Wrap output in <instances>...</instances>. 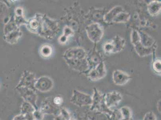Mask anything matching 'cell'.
Instances as JSON below:
<instances>
[{
	"label": "cell",
	"mask_w": 161,
	"mask_h": 120,
	"mask_svg": "<svg viewBox=\"0 0 161 120\" xmlns=\"http://www.w3.org/2000/svg\"><path fill=\"white\" fill-rule=\"evenodd\" d=\"M157 109L159 113H161V99H159L157 103Z\"/></svg>",
	"instance_id": "obj_27"
},
{
	"label": "cell",
	"mask_w": 161,
	"mask_h": 120,
	"mask_svg": "<svg viewBox=\"0 0 161 120\" xmlns=\"http://www.w3.org/2000/svg\"><path fill=\"white\" fill-rule=\"evenodd\" d=\"M87 60L90 66V69L94 68L103 61L102 56L100 53L96 50L95 47L91 52L90 55L87 57Z\"/></svg>",
	"instance_id": "obj_12"
},
{
	"label": "cell",
	"mask_w": 161,
	"mask_h": 120,
	"mask_svg": "<svg viewBox=\"0 0 161 120\" xmlns=\"http://www.w3.org/2000/svg\"><path fill=\"white\" fill-rule=\"evenodd\" d=\"M161 60H154L153 63V68L154 71L158 74H161Z\"/></svg>",
	"instance_id": "obj_22"
},
{
	"label": "cell",
	"mask_w": 161,
	"mask_h": 120,
	"mask_svg": "<svg viewBox=\"0 0 161 120\" xmlns=\"http://www.w3.org/2000/svg\"><path fill=\"white\" fill-rule=\"evenodd\" d=\"M131 77L121 70H116L113 73L112 80L114 84L118 86H124L131 79Z\"/></svg>",
	"instance_id": "obj_10"
},
{
	"label": "cell",
	"mask_w": 161,
	"mask_h": 120,
	"mask_svg": "<svg viewBox=\"0 0 161 120\" xmlns=\"http://www.w3.org/2000/svg\"><path fill=\"white\" fill-rule=\"evenodd\" d=\"M124 11L123 8L121 6H116L114 7L105 14L103 17V20L105 22L110 23L112 22L113 20L116 16L121 12Z\"/></svg>",
	"instance_id": "obj_14"
},
{
	"label": "cell",
	"mask_w": 161,
	"mask_h": 120,
	"mask_svg": "<svg viewBox=\"0 0 161 120\" xmlns=\"http://www.w3.org/2000/svg\"><path fill=\"white\" fill-rule=\"evenodd\" d=\"M161 9V3L158 1H153L147 5V11L152 16H156L160 14Z\"/></svg>",
	"instance_id": "obj_16"
},
{
	"label": "cell",
	"mask_w": 161,
	"mask_h": 120,
	"mask_svg": "<svg viewBox=\"0 0 161 120\" xmlns=\"http://www.w3.org/2000/svg\"><path fill=\"white\" fill-rule=\"evenodd\" d=\"M92 96L88 94L77 90H73L70 98V102L76 106L83 107L90 106L92 103Z\"/></svg>",
	"instance_id": "obj_2"
},
{
	"label": "cell",
	"mask_w": 161,
	"mask_h": 120,
	"mask_svg": "<svg viewBox=\"0 0 161 120\" xmlns=\"http://www.w3.org/2000/svg\"><path fill=\"white\" fill-rule=\"evenodd\" d=\"M119 120H132V119H126V118H120Z\"/></svg>",
	"instance_id": "obj_28"
},
{
	"label": "cell",
	"mask_w": 161,
	"mask_h": 120,
	"mask_svg": "<svg viewBox=\"0 0 161 120\" xmlns=\"http://www.w3.org/2000/svg\"><path fill=\"white\" fill-rule=\"evenodd\" d=\"M51 48L49 46H45L41 50L42 55L45 57L49 56L51 54Z\"/></svg>",
	"instance_id": "obj_24"
},
{
	"label": "cell",
	"mask_w": 161,
	"mask_h": 120,
	"mask_svg": "<svg viewBox=\"0 0 161 120\" xmlns=\"http://www.w3.org/2000/svg\"><path fill=\"white\" fill-rule=\"evenodd\" d=\"M12 120H28L27 115L22 114L15 116Z\"/></svg>",
	"instance_id": "obj_26"
},
{
	"label": "cell",
	"mask_w": 161,
	"mask_h": 120,
	"mask_svg": "<svg viewBox=\"0 0 161 120\" xmlns=\"http://www.w3.org/2000/svg\"><path fill=\"white\" fill-rule=\"evenodd\" d=\"M44 114L39 109H36L32 114L33 120H43Z\"/></svg>",
	"instance_id": "obj_21"
},
{
	"label": "cell",
	"mask_w": 161,
	"mask_h": 120,
	"mask_svg": "<svg viewBox=\"0 0 161 120\" xmlns=\"http://www.w3.org/2000/svg\"><path fill=\"white\" fill-rule=\"evenodd\" d=\"M28 119V120H33V118H29V119Z\"/></svg>",
	"instance_id": "obj_30"
},
{
	"label": "cell",
	"mask_w": 161,
	"mask_h": 120,
	"mask_svg": "<svg viewBox=\"0 0 161 120\" xmlns=\"http://www.w3.org/2000/svg\"><path fill=\"white\" fill-rule=\"evenodd\" d=\"M69 120H76V119H74V118H70Z\"/></svg>",
	"instance_id": "obj_29"
},
{
	"label": "cell",
	"mask_w": 161,
	"mask_h": 120,
	"mask_svg": "<svg viewBox=\"0 0 161 120\" xmlns=\"http://www.w3.org/2000/svg\"><path fill=\"white\" fill-rule=\"evenodd\" d=\"M53 82L52 79L47 77H42L36 80L34 88L42 93H46L52 90Z\"/></svg>",
	"instance_id": "obj_9"
},
{
	"label": "cell",
	"mask_w": 161,
	"mask_h": 120,
	"mask_svg": "<svg viewBox=\"0 0 161 120\" xmlns=\"http://www.w3.org/2000/svg\"><path fill=\"white\" fill-rule=\"evenodd\" d=\"M53 98L47 97L41 103L39 110L44 115H53L55 116L59 113L61 108L54 103Z\"/></svg>",
	"instance_id": "obj_5"
},
{
	"label": "cell",
	"mask_w": 161,
	"mask_h": 120,
	"mask_svg": "<svg viewBox=\"0 0 161 120\" xmlns=\"http://www.w3.org/2000/svg\"><path fill=\"white\" fill-rule=\"evenodd\" d=\"M107 74V70L103 61L98 65L90 69L87 72V77L93 82L98 81L104 78Z\"/></svg>",
	"instance_id": "obj_6"
},
{
	"label": "cell",
	"mask_w": 161,
	"mask_h": 120,
	"mask_svg": "<svg viewBox=\"0 0 161 120\" xmlns=\"http://www.w3.org/2000/svg\"><path fill=\"white\" fill-rule=\"evenodd\" d=\"M92 101L90 105L91 110L104 114L108 120H118L116 112L110 109L105 105L104 100V94L96 88L93 89Z\"/></svg>",
	"instance_id": "obj_1"
},
{
	"label": "cell",
	"mask_w": 161,
	"mask_h": 120,
	"mask_svg": "<svg viewBox=\"0 0 161 120\" xmlns=\"http://www.w3.org/2000/svg\"><path fill=\"white\" fill-rule=\"evenodd\" d=\"M140 39L139 42L141 46L147 49L156 48V41L147 34L142 31H139Z\"/></svg>",
	"instance_id": "obj_11"
},
{
	"label": "cell",
	"mask_w": 161,
	"mask_h": 120,
	"mask_svg": "<svg viewBox=\"0 0 161 120\" xmlns=\"http://www.w3.org/2000/svg\"><path fill=\"white\" fill-rule=\"evenodd\" d=\"M19 93L25 101L29 102L33 105L36 109H38L36 102L37 95L33 89L27 87L17 88Z\"/></svg>",
	"instance_id": "obj_7"
},
{
	"label": "cell",
	"mask_w": 161,
	"mask_h": 120,
	"mask_svg": "<svg viewBox=\"0 0 161 120\" xmlns=\"http://www.w3.org/2000/svg\"><path fill=\"white\" fill-rule=\"evenodd\" d=\"M140 34L138 30H133L131 33V41L133 46H134L135 50L140 57H144L150 55L153 53L156 48L147 49L143 47L139 43L138 40L140 39Z\"/></svg>",
	"instance_id": "obj_4"
},
{
	"label": "cell",
	"mask_w": 161,
	"mask_h": 120,
	"mask_svg": "<svg viewBox=\"0 0 161 120\" xmlns=\"http://www.w3.org/2000/svg\"><path fill=\"white\" fill-rule=\"evenodd\" d=\"M143 120H157V119L154 112L150 111L146 112L143 117Z\"/></svg>",
	"instance_id": "obj_23"
},
{
	"label": "cell",
	"mask_w": 161,
	"mask_h": 120,
	"mask_svg": "<svg viewBox=\"0 0 161 120\" xmlns=\"http://www.w3.org/2000/svg\"><path fill=\"white\" fill-rule=\"evenodd\" d=\"M71 118V114L66 108H61L59 113L55 116L54 120H69Z\"/></svg>",
	"instance_id": "obj_19"
},
{
	"label": "cell",
	"mask_w": 161,
	"mask_h": 120,
	"mask_svg": "<svg viewBox=\"0 0 161 120\" xmlns=\"http://www.w3.org/2000/svg\"><path fill=\"white\" fill-rule=\"evenodd\" d=\"M112 44L113 54L117 53L123 50L125 47V40L124 38L119 35H116L112 40L110 41Z\"/></svg>",
	"instance_id": "obj_13"
},
{
	"label": "cell",
	"mask_w": 161,
	"mask_h": 120,
	"mask_svg": "<svg viewBox=\"0 0 161 120\" xmlns=\"http://www.w3.org/2000/svg\"><path fill=\"white\" fill-rule=\"evenodd\" d=\"M36 80L34 76L32 74L25 75L22 77L17 87H27L32 88L34 87V85Z\"/></svg>",
	"instance_id": "obj_15"
},
{
	"label": "cell",
	"mask_w": 161,
	"mask_h": 120,
	"mask_svg": "<svg viewBox=\"0 0 161 120\" xmlns=\"http://www.w3.org/2000/svg\"><path fill=\"white\" fill-rule=\"evenodd\" d=\"M121 118L126 119H132V111L131 108L128 106L121 107L119 110Z\"/></svg>",
	"instance_id": "obj_20"
},
{
	"label": "cell",
	"mask_w": 161,
	"mask_h": 120,
	"mask_svg": "<svg viewBox=\"0 0 161 120\" xmlns=\"http://www.w3.org/2000/svg\"><path fill=\"white\" fill-rule=\"evenodd\" d=\"M36 110V108L31 104L24 101L20 106V114L26 115H31Z\"/></svg>",
	"instance_id": "obj_18"
},
{
	"label": "cell",
	"mask_w": 161,
	"mask_h": 120,
	"mask_svg": "<svg viewBox=\"0 0 161 120\" xmlns=\"http://www.w3.org/2000/svg\"><path fill=\"white\" fill-rule=\"evenodd\" d=\"M131 15L128 12L122 11L119 13L113 20L112 23H126L128 22Z\"/></svg>",
	"instance_id": "obj_17"
},
{
	"label": "cell",
	"mask_w": 161,
	"mask_h": 120,
	"mask_svg": "<svg viewBox=\"0 0 161 120\" xmlns=\"http://www.w3.org/2000/svg\"><path fill=\"white\" fill-rule=\"evenodd\" d=\"M86 31L89 39L95 44L102 40L103 35V27L98 23H93L86 27Z\"/></svg>",
	"instance_id": "obj_3"
},
{
	"label": "cell",
	"mask_w": 161,
	"mask_h": 120,
	"mask_svg": "<svg viewBox=\"0 0 161 120\" xmlns=\"http://www.w3.org/2000/svg\"><path fill=\"white\" fill-rule=\"evenodd\" d=\"M122 99L123 96L121 94L115 90L108 92L104 94L105 105L110 109L118 106Z\"/></svg>",
	"instance_id": "obj_8"
},
{
	"label": "cell",
	"mask_w": 161,
	"mask_h": 120,
	"mask_svg": "<svg viewBox=\"0 0 161 120\" xmlns=\"http://www.w3.org/2000/svg\"><path fill=\"white\" fill-rule=\"evenodd\" d=\"M54 103L57 106H60L62 104L64 99L61 96H57L53 98Z\"/></svg>",
	"instance_id": "obj_25"
}]
</instances>
